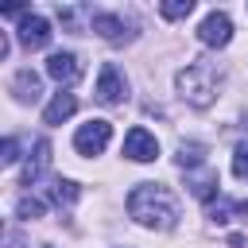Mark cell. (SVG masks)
Here are the masks:
<instances>
[{"label":"cell","mask_w":248,"mask_h":248,"mask_svg":"<svg viewBox=\"0 0 248 248\" xmlns=\"http://www.w3.org/2000/svg\"><path fill=\"white\" fill-rule=\"evenodd\" d=\"M128 213L147 225V229H174L178 221V202L167 186L159 182H140L132 194H128Z\"/></svg>","instance_id":"1"},{"label":"cell","mask_w":248,"mask_h":248,"mask_svg":"<svg viewBox=\"0 0 248 248\" xmlns=\"http://www.w3.org/2000/svg\"><path fill=\"white\" fill-rule=\"evenodd\" d=\"M178 97L194 108H209L217 97V70L209 62H194L178 74Z\"/></svg>","instance_id":"2"},{"label":"cell","mask_w":248,"mask_h":248,"mask_svg":"<svg viewBox=\"0 0 248 248\" xmlns=\"http://www.w3.org/2000/svg\"><path fill=\"white\" fill-rule=\"evenodd\" d=\"M101 105H124V97H128V78H124V70L120 66H112V62H105L101 66V78H97V93H93Z\"/></svg>","instance_id":"3"},{"label":"cell","mask_w":248,"mask_h":248,"mask_svg":"<svg viewBox=\"0 0 248 248\" xmlns=\"http://www.w3.org/2000/svg\"><path fill=\"white\" fill-rule=\"evenodd\" d=\"M108 136H112V124H108V120H89V124L78 128L74 147H78L81 155H101L105 143H108Z\"/></svg>","instance_id":"4"},{"label":"cell","mask_w":248,"mask_h":248,"mask_svg":"<svg viewBox=\"0 0 248 248\" xmlns=\"http://www.w3.org/2000/svg\"><path fill=\"white\" fill-rule=\"evenodd\" d=\"M198 39H202L205 46H229V39H232L229 16H225V12H209V16L202 19V27H198Z\"/></svg>","instance_id":"5"},{"label":"cell","mask_w":248,"mask_h":248,"mask_svg":"<svg viewBox=\"0 0 248 248\" xmlns=\"http://www.w3.org/2000/svg\"><path fill=\"white\" fill-rule=\"evenodd\" d=\"M124 155L136 159V163H151V159L159 155V140H155L147 128H132V132L124 136Z\"/></svg>","instance_id":"6"},{"label":"cell","mask_w":248,"mask_h":248,"mask_svg":"<svg viewBox=\"0 0 248 248\" xmlns=\"http://www.w3.org/2000/svg\"><path fill=\"white\" fill-rule=\"evenodd\" d=\"M16 35H19V43H23L27 50H43V46L50 43V35H54V31H50V23H46L43 16H23Z\"/></svg>","instance_id":"7"},{"label":"cell","mask_w":248,"mask_h":248,"mask_svg":"<svg viewBox=\"0 0 248 248\" xmlns=\"http://www.w3.org/2000/svg\"><path fill=\"white\" fill-rule=\"evenodd\" d=\"M46 74H50L58 85H74V81L81 78V62H78V54H70V50H54V54L46 58Z\"/></svg>","instance_id":"8"},{"label":"cell","mask_w":248,"mask_h":248,"mask_svg":"<svg viewBox=\"0 0 248 248\" xmlns=\"http://www.w3.org/2000/svg\"><path fill=\"white\" fill-rule=\"evenodd\" d=\"M93 31H97L101 39H108V43H124V39H132L128 23H124L120 16H112V12H97V16H93Z\"/></svg>","instance_id":"9"},{"label":"cell","mask_w":248,"mask_h":248,"mask_svg":"<svg viewBox=\"0 0 248 248\" xmlns=\"http://www.w3.org/2000/svg\"><path fill=\"white\" fill-rule=\"evenodd\" d=\"M46 167H50V140H39V143H35V155H31V159H27V167H23V186L39 182Z\"/></svg>","instance_id":"10"},{"label":"cell","mask_w":248,"mask_h":248,"mask_svg":"<svg viewBox=\"0 0 248 248\" xmlns=\"http://www.w3.org/2000/svg\"><path fill=\"white\" fill-rule=\"evenodd\" d=\"M186 186L194 190V198L213 202V198H217V170H213V167H202L198 174H186Z\"/></svg>","instance_id":"11"},{"label":"cell","mask_w":248,"mask_h":248,"mask_svg":"<svg viewBox=\"0 0 248 248\" xmlns=\"http://www.w3.org/2000/svg\"><path fill=\"white\" fill-rule=\"evenodd\" d=\"M74 108H78L74 93H54V101L43 108V124H62V120L74 116Z\"/></svg>","instance_id":"12"},{"label":"cell","mask_w":248,"mask_h":248,"mask_svg":"<svg viewBox=\"0 0 248 248\" xmlns=\"http://www.w3.org/2000/svg\"><path fill=\"white\" fill-rule=\"evenodd\" d=\"M12 89H16L19 101H31V105L43 97V81H39V74H31V70H19L16 81H12Z\"/></svg>","instance_id":"13"},{"label":"cell","mask_w":248,"mask_h":248,"mask_svg":"<svg viewBox=\"0 0 248 248\" xmlns=\"http://www.w3.org/2000/svg\"><path fill=\"white\" fill-rule=\"evenodd\" d=\"M78 194H81V190H78V182H70V178H54V182L46 186V198H50L58 209L74 205V202H78Z\"/></svg>","instance_id":"14"},{"label":"cell","mask_w":248,"mask_h":248,"mask_svg":"<svg viewBox=\"0 0 248 248\" xmlns=\"http://www.w3.org/2000/svg\"><path fill=\"white\" fill-rule=\"evenodd\" d=\"M178 167L182 170H194V167H205V143H178Z\"/></svg>","instance_id":"15"},{"label":"cell","mask_w":248,"mask_h":248,"mask_svg":"<svg viewBox=\"0 0 248 248\" xmlns=\"http://www.w3.org/2000/svg\"><path fill=\"white\" fill-rule=\"evenodd\" d=\"M190 12H194V0H167V4H159V16L163 19H182Z\"/></svg>","instance_id":"16"},{"label":"cell","mask_w":248,"mask_h":248,"mask_svg":"<svg viewBox=\"0 0 248 248\" xmlns=\"http://www.w3.org/2000/svg\"><path fill=\"white\" fill-rule=\"evenodd\" d=\"M43 209H46V205H43L39 198H19V205H16V213H19L23 221H35V217H43Z\"/></svg>","instance_id":"17"},{"label":"cell","mask_w":248,"mask_h":248,"mask_svg":"<svg viewBox=\"0 0 248 248\" xmlns=\"http://www.w3.org/2000/svg\"><path fill=\"white\" fill-rule=\"evenodd\" d=\"M232 174L248 178V143H236V151H232Z\"/></svg>","instance_id":"18"},{"label":"cell","mask_w":248,"mask_h":248,"mask_svg":"<svg viewBox=\"0 0 248 248\" xmlns=\"http://www.w3.org/2000/svg\"><path fill=\"white\" fill-rule=\"evenodd\" d=\"M0 159H4V163H16V159H19V143H16L12 136L4 140V155H0Z\"/></svg>","instance_id":"19"},{"label":"cell","mask_w":248,"mask_h":248,"mask_svg":"<svg viewBox=\"0 0 248 248\" xmlns=\"http://www.w3.org/2000/svg\"><path fill=\"white\" fill-rule=\"evenodd\" d=\"M236 213H240V217H248V202H240V205H236Z\"/></svg>","instance_id":"20"}]
</instances>
